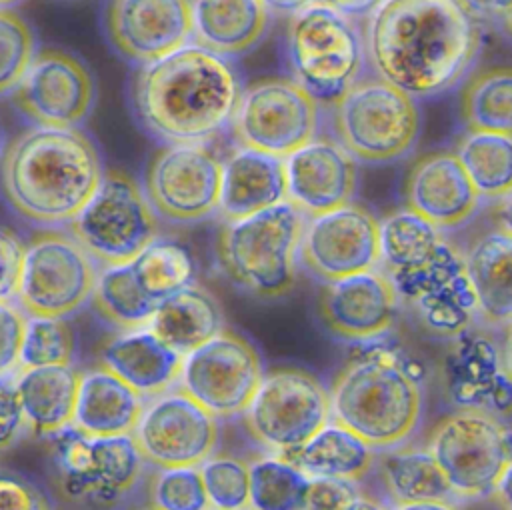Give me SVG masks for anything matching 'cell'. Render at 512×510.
Segmentation results:
<instances>
[{
  "label": "cell",
  "instance_id": "cell-24",
  "mask_svg": "<svg viewBox=\"0 0 512 510\" xmlns=\"http://www.w3.org/2000/svg\"><path fill=\"white\" fill-rule=\"evenodd\" d=\"M98 364L126 382L142 398H152L178 380L182 354L144 326L108 336L100 344Z\"/></svg>",
  "mask_w": 512,
  "mask_h": 510
},
{
  "label": "cell",
  "instance_id": "cell-41",
  "mask_svg": "<svg viewBox=\"0 0 512 510\" xmlns=\"http://www.w3.org/2000/svg\"><path fill=\"white\" fill-rule=\"evenodd\" d=\"M210 510H246L248 462L230 454L208 456L198 464Z\"/></svg>",
  "mask_w": 512,
  "mask_h": 510
},
{
  "label": "cell",
  "instance_id": "cell-31",
  "mask_svg": "<svg viewBox=\"0 0 512 510\" xmlns=\"http://www.w3.org/2000/svg\"><path fill=\"white\" fill-rule=\"evenodd\" d=\"M148 328L184 356L220 332L224 318L214 294L192 282L158 304Z\"/></svg>",
  "mask_w": 512,
  "mask_h": 510
},
{
  "label": "cell",
  "instance_id": "cell-52",
  "mask_svg": "<svg viewBox=\"0 0 512 510\" xmlns=\"http://www.w3.org/2000/svg\"><path fill=\"white\" fill-rule=\"evenodd\" d=\"M340 510H388L384 504H380L378 500L374 498H368V496H362V494H356L344 508Z\"/></svg>",
  "mask_w": 512,
  "mask_h": 510
},
{
  "label": "cell",
  "instance_id": "cell-33",
  "mask_svg": "<svg viewBox=\"0 0 512 510\" xmlns=\"http://www.w3.org/2000/svg\"><path fill=\"white\" fill-rule=\"evenodd\" d=\"M378 474L388 496L400 504L448 502L452 490L428 448L388 450L378 458Z\"/></svg>",
  "mask_w": 512,
  "mask_h": 510
},
{
  "label": "cell",
  "instance_id": "cell-13",
  "mask_svg": "<svg viewBox=\"0 0 512 510\" xmlns=\"http://www.w3.org/2000/svg\"><path fill=\"white\" fill-rule=\"evenodd\" d=\"M244 426L260 446L286 454L302 446L330 418L324 384L302 368H274L246 406Z\"/></svg>",
  "mask_w": 512,
  "mask_h": 510
},
{
  "label": "cell",
  "instance_id": "cell-28",
  "mask_svg": "<svg viewBox=\"0 0 512 510\" xmlns=\"http://www.w3.org/2000/svg\"><path fill=\"white\" fill-rule=\"evenodd\" d=\"M142 408V396L98 364L80 372L72 428L92 436L132 434Z\"/></svg>",
  "mask_w": 512,
  "mask_h": 510
},
{
  "label": "cell",
  "instance_id": "cell-6",
  "mask_svg": "<svg viewBox=\"0 0 512 510\" xmlns=\"http://www.w3.org/2000/svg\"><path fill=\"white\" fill-rule=\"evenodd\" d=\"M282 48L288 78L322 104L350 88L366 64L360 26L320 2L290 14Z\"/></svg>",
  "mask_w": 512,
  "mask_h": 510
},
{
  "label": "cell",
  "instance_id": "cell-27",
  "mask_svg": "<svg viewBox=\"0 0 512 510\" xmlns=\"http://www.w3.org/2000/svg\"><path fill=\"white\" fill-rule=\"evenodd\" d=\"M464 270L474 290L478 318L494 328H508L512 316V238L510 228H492L470 242Z\"/></svg>",
  "mask_w": 512,
  "mask_h": 510
},
{
  "label": "cell",
  "instance_id": "cell-4",
  "mask_svg": "<svg viewBox=\"0 0 512 510\" xmlns=\"http://www.w3.org/2000/svg\"><path fill=\"white\" fill-rule=\"evenodd\" d=\"M330 416L372 448H394L416 428L422 388L408 364L388 348L350 358L328 390Z\"/></svg>",
  "mask_w": 512,
  "mask_h": 510
},
{
  "label": "cell",
  "instance_id": "cell-18",
  "mask_svg": "<svg viewBox=\"0 0 512 510\" xmlns=\"http://www.w3.org/2000/svg\"><path fill=\"white\" fill-rule=\"evenodd\" d=\"M132 438L144 462L158 468L198 466L216 450L218 424L186 392L168 388L144 404Z\"/></svg>",
  "mask_w": 512,
  "mask_h": 510
},
{
  "label": "cell",
  "instance_id": "cell-46",
  "mask_svg": "<svg viewBox=\"0 0 512 510\" xmlns=\"http://www.w3.org/2000/svg\"><path fill=\"white\" fill-rule=\"evenodd\" d=\"M22 252L24 242L14 230L0 226V302H12V298H16Z\"/></svg>",
  "mask_w": 512,
  "mask_h": 510
},
{
  "label": "cell",
  "instance_id": "cell-54",
  "mask_svg": "<svg viewBox=\"0 0 512 510\" xmlns=\"http://www.w3.org/2000/svg\"><path fill=\"white\" fill-rule=\"evenodd\" d=\"M22 0H0V8H12L14 4H20Z\"/></svg>",
  "mask_w": 512,
  "mask_h": 510
},
{
  "label": "cell",
  "instance_id": "cell-25",
  "mask_svg": "<svg viewBox=\"0 0 512 510\" xmlns=\"http://www.w3.org/2000/svg\"><path fill=\"white\" fill-rule=\"evenodd\" d=\"M286 200L284 162L278 156L236 146L222 160L218 214L238 220Z\"/></svg>",
  "mask_w": 512,
  "mask_h": 510
},
{
  "label": "cell",
  "instance_id": "cell-7",
  "mask_svg": "<svg viewBox=\"0 0 512 510\" xmlns=\"http://www.w3.org/2000/svg\"><path fill=\"white\" fill-rule=\"evenodd\" d=\"M328 106L334 138L356 160L394 162L404 158L418 140L416 98L376 74L358 78Z\"/></svg>",
  "mask_w": 512,
  "mask_h": 510
},
{
  "label": "cell",
  "instance_id": "cell-53",
  "mask_svg": "<svg viewBox=\"0 0 512 510\" xmlns=\"http://www.w3.org/2000/svg\"><path fill=\"white\" fill-rule=\"evenodd\" d=\"M396 510H460L458 506L448 502H416V504H400Z\"/></svg>",
  "mask_w": 512,
  "mask_h": 510
},
{
  "label": "cell",
  "instance_id": "cell-20",
  "mask_svg": "<svg viewBox=\"0 0 512 510\" xmlns=\"http://www.w3.org/2000/svg\"><path fill=\"white\" fill-rule=\"evenodd\" d=\"M286 200L306 218L352 202L356 158L330 136H314L282 158Z\"/></svg>",
  "mask_w": 512,
  "mask_h": 510
},
{
  "label": "cell",
  "instance_id": "cell-9",
  "mask_svg": "<svg viewBox=\"0 0 512 510\" xmlns=\"http://www.w3.org/2000/svg\"><path fill=\"white\" fill-rule=\"evenodd\" d=\"M428 452L458 498L492 496L510 474V432L486 408H458L440 418L428 436Z\"/></svg>",
  "mask_w": 512,
  "mask_h": 510
},
{
  "label": "cell",
  "instance_id": "cell-1",
  "mask_svg": "<svg viewBox=\"0 0 512 510\" xmlns=\"http://www.w3.org/2000/svg\"><path fill=\"white\" fill-rule=\"evenodd\" d=\"M360 32L374 74L416 100L456 88L482 48L466 0H382Z\"/></svg>",
  "mask_w": 512,
  "mask_h": 510
},
{
  "label": "cell",
  "instance_id": "cell-45",
  "mask_svg": "<svg viewBox=\"0 0 512 510\" xmlns=\"http://www.w3.org/2000/svg\"><path fill=\"white\" fill-rule=\"evenodd\" d=\"M0 510H56L50 500L22 476L0 472Z\"/></svg>",
  "mask_w": 512,
  "mask_h": 510
},
{
  "label": "cell",
  "instance_id": "cell-30",
  "mask_svg": "<svg viewBox=\"0 0 512 510\" xmlns=\"http://www.w3.org/2000/svg\"><path fill=\"white\" fill-rule=\"evenodd\" d=\"M310 478L358 482L376 462L374 448L338 422H326L302 446L280 454Z\"/></svg>",
  "mask_w": 512,
  "mask_h": 510
},
{
  "label": "cell",
  "instance_id": "cell-23",
  "mask_svg": "<svg viewBox=\"0 0 512 510\" xmlns=\"http://www.w3.org/2000/svg\"><path fill=\"white\" fill-rule=\"evenodd\" d=\"M406 208L438 228L466 224L480 206L458 156L450 150H436L420 156L404 178Z\"/></svg>",
  "mask_w": 512,
  "mask_h": 510
},
{
  "label": "cell",
  "instance_id": "cell-5",
  "mask_svg": "<svg viewBox=\"0 0 512 510\" xmlns=\"http://www.w3.org/2000/svg\"><path fill=\"white\" fill-rule=\"evenodd\" d=\"M304 220L288 200L238 220H224L214 242L222 272L260 298L286 294L294 286Z\"/></svg>",
  "mask_w": 512,
  "mask_h": 510
},
{
  "label": "cell",
  "instance_id": "cell-26",
  "mask_svg": "<svg viewBox=\"0 0 512 510\" xmlns=\"http://www.w3.org/2000/svg\"><path fill=\"white\" fill-rule=\"evenodd\" d=\"M194 44L234 58L250 52L266 34L270 10L262 0H188Z\"/></svg>",
  "mask_w": 512,
  "mask_h": 510
},
{
  "label": "cell",
  "instance_id": "cell-10",
  "mask_svg": "<svg viewBox=\"0 0 512 510\" xmlns=\"http://www.w3.org/2000/svg\"><path fill=\"white\" fill-rule=\"evenodd\" d=\"M68 226L102 266L128 262L158 238L156 212L138 182L122 170H104L94 194Z\"/></svg>",
  "mask_w": 512,
  "mask_h": 510
},
{
  "label": "cell",
  "instance_id": "cell-40",
  "mask_svg": "<svg viewBox=\"0 0 512 510\" xmlns=\"http://www.w3.org/2000/svg\"><path fill=\"white\" fill-rule=\"evenodd\" d=\"M74 334L64 318L26 316L20 342V368L72 364Z\"/></svg>",
  "mask_w": 512,
  "mask_h": 510
},
{
  "label": "cell",
  "instance_id": "cell-11",
  "mask_svg": "<svg viewBox=\"0 0 512 510\" xmlns=\"http://www.w3.org/2000/svg\"><path fill=\"white\" fill-rule=\"evenodd\" d=\"M96 262L72 234L42 230L22 252L18 306L26 316L66 318L92 296Z\"/></svg>",
  "mask_w": 512,
  "mask_h": 510
},
{
  "label": "cell",
  "instance_id": "cell-19",
  "mask_svg": "<svg viewBox=\"0 0 512 510\" xmlns=\"http://www.w3.org/2000/svg\"><path fill=\"white\" fill-rule=\"evenodd\" d=\"M298 254L320 280L372 270L380 262L376 216L354 202L304 220Z\"/></svg>",
  "mask_w": 512,
  "mask_h": 510
},
{
  "label": "cell",
  "instance_id": "cell-42",
  "mask_svg": "<svg viewBox=\"0 0 512 510\" xmlns=\"http://www.w3.org/2000/svg\"><path fill=\"white\" fill-rule=\"evenodd\" d=\"M36 54V36L30 24L12 8H0V96L20 82Z\"/></svg>",
  "mask_w": 512,
  "mask_h": 510
},
{
  "label": "cell",
  "instance_id": "cell-34",
  "mask_svg": "<svg viewBox=\"0 0 512 510\" xmlns=\"http://www.w3.org/2000/svg\"><path fill=\"white\" fill-rule=\"evenodd\" d=\"M454 154L480 198L502 200L512 188V134L470 132L458 138Z\"/></svg>",
  "mask_w": 512,
  "mask_h": 510
},
{
  "label": "cell",
  "instance_id": "cell-16",
  "mask_svg": "<svg viewBox=\"0 0 512 510\" xmlns=\"http://www.w3.org/2000/svg\"><path fill=\"white\" fill-rule=\"evenodd\" d=\"M222 160L208 142L166 144L144 172V194L170 222H198L218 208Z\"/></svg>",
  "mask_w": 512,
  "mask_h": 510
},
{
  "label": "cell",
  "instance_id": "cell-15",
  "mask_svg": "<svg viewBox=\"0 0 512 510\" xmlns=\"http://www.w3.org/2000/svg\"><path fill=\"white\" fill-rule=\"evenodd\" d=\"M262 374V360L254 344L224 326L182 356L178 382L180 390L214 418H230L246 410Z\"/></svg>",
  "mask_w": 512,
  "mask_h": 510
},
{
  "label": "cell",
  "instance_id": "cell-17",
  "mask_svg": "<svg viewBox=\"0 0 512 510\" xmlns=\"http://www.w3.org/2000/svg\"><path fill=\"white\" fill-rule=\"evenodd\" d=\"M12 102L30 122L50 128H78L92 112L96 82L88 66L60 48L34 54Z\"/></svg>",
  "mask_w": 512,
  "mask_h": 510
},
{
  "label": "cell",
  "instance_id": "cell-14",
  "mask_svg": "<svg viewBox=\"0 0 512 510\" xmlns=\"http://www.w3.org/2000/svg\"><path fill=\"white\" fill-rule=\"evenodd\" d=\"M396 300L420 330L438 338H456L478 318L474 290L464 270L462 252L446 238L436 254L414 270H386Z\"/></svg>",
  "mask_w": 512,
  "mask_h": 510
},
{
  "label": "cell",
  "instance_id": "cell-37",
  "mask_svg": "<svg viewBox=\"0 0 512 510\" xmlns=\"http://www.w3.org/2000/svg\"><path fill=\"white\" fill-rule=\"evenodd\" d=\"M128 266L148 300L156 306L172 292L194 282L196 264L190 250L168 238H154Z\"/></svg>",
  "mask_w": 512,
  "mask_h": 510
},
{
  "label": "cell",
  "instance_id": "cell-43",
  "mask_svg": "<svg viewBox=\"0 0 512 510\" xmlns=\"http://www.w3.org/2000/svg\"><path fill=\"white\" fill-rule=\"evenodd\" d=\"M148 492L156 510H210L198 466L158 468Z\"/></svg>",
  "mask_w": 512,
  "mask_h": 510
},
{
  "label": "cell",
  "instance_id": "cell-51",
  "mask_svg": "<svg viewBox=\"0 0 512 510\" xmlns=\"http://www.w3.org/2000/svg\"><path fill=\"white\" fill-rule=\"evenodd\" d=\"M264 6L276 14H294L310 4H314L316 0H262Z\"/></svg>",
  "mask_w": 512,
  "mask_h": 510
},
{
  "label": "cell",
  "instance_id": "cell-29",
  "mask_svg": "<svg viewBox=\"0 0 512 510\" xmlns=\"http://www.w3.org/2000/svg\"><path fill=\"white\" fill-rule=\"evenodd\" d=\"M80 372L72 364L22 368L12 382L26 428L54 436L72 426Z\"/></svg>",
  "mask_w": 512,
  "mask_h": 510
},
{
  "label": "cell",
  "instance_id": "cell-32",
  "mask_svg": "<svg viewBox=\"0 0 512 510\" xmlns=\"http://www.w3.org/2000/svg\"><path fill=\"white\" fill-rule=\"evenodd\" d=\"M446 358V390L458 408H486L502 372L500 346L480 332H462Z\"/></svg>",
  "mask_w": 512,
  "mask_h": 510
},
{
  "label": "cell",
  "instance_id": "cell-50",
  "mask_svg": "<svg viewBox=\"0 0 512 510\" xmlns=\"http://www.w3.org/2000/svg\"><path fill=\"white\" fill-rule=\"evenodd\" d=\"M320 4H326L350 18H358V16H366L370 14L382 0H316Z\"/></svg>",
  "mask_w": 512,
  "mask_h": 510
},
{
  "label": "cell",
  "instance_id": "cell-22",
  "mask_svg": "<svg viewBox=\"0 0 512 510\" xmlns=\"http://www.w3.org/2000/svg\"><path fill=\"white\" fill-rule=\"evenodd\" d=\"M318 310L334 336L372 340L390 330L398 300L386 272L372 268L326 282Z\"/></svg>",
  "mask_w": 512,
  "mask_h": 510
},
{
  "label": "cell",
  "instance_id": "cell-47",
  "mask_svg": "<svg viewBox=\"0 0 512 510\" xmlns=\"http://www.w3.org/2000/svg\"><path fill=\"white\" fill-rule=\"evenodd\" d=\"M358 492L354 482L332 480V478H310L304 510H340Z\"/></svg>",
  "mask_w": 512,
  "mask_h": 510
},
{
  "label": "cell",
  "instance_id": "cell-21",
  "mask_svg": "<svg viewBox=\"0 0 512 510\" xmlns=\"http://www.w3.org/2000/svg\"><path fill=\"white\" fill-rule=\"evenodd\" d=\"M104 26L114 50L130 62L162 58L192 36L188 0H108Z\"/></svg>",
  "mask_w": 512,
  "mask_h": 510
},
{
  "label": "cell",
  "instance_id": "cell-8",
  "mask_svg": "<svg viewBox=\"0 0 512 510\" xmlns=\"http://www.w3.org/2000/svg\"><path fill=\"white\" fill-rule=\"evenodd\" d=\"M142 470L132 434L92 436L68 426L52 436L50 478L66 502L112 506L136 486Z\"/></svg>",
  "mask_w": 512,
  "mask_h": 510
},
{
  "label": "cell",
  "instance_id": "cell-49",
  "mask_svg": "<svg viewBox=\"0 0 512 510\" xmlns=\"http://www.w3.org/2000/svg\"><path fill=\"white\" fill-rule=\"evenodd\" d=\"M466 4L480 22H490L498 28L504 26V32L508 34L512 0H466Z\"/></svg>",
  "mask_w": 512,
  "mask_h": 510
},
{
  "label": "cell",
  "instance_id": "cell-3",
  "mask_svg": "<svg viewBox=\"0 0 512 510\" xmlns=\"http://www.w3.org/2000/svg\"><path fill=\"white\" fill-rule=\"evenodd\" d=\"M102 174L100 152L88 134L34 124L0 156V194L28 222L66 224L94 194Z\"/></svg>",
  "mask_w": 512,
  "mask_h": 510
},
{
  "label": "cell",
  "instance_id": "cell-39",
  "mask_svg": "<svg viewBox=\"0 0 512 510\" xmlns=\"http://www.w3.org/2000/svg\"><path fill=\"white\" fill-rule=\"evenodd\" d=\"M310 476L284 456H264L248 464L246 510H304Z\"/></svg>",
  "mask_w": 512,
  "mask_h": 510
},
{
  "label": "cell",
  "instance_id": "cell-38",
  "mask_svg": "<svg viewBox=\"0 0 512 510\" xmlns=\"http://www.w3.org/2000/svg\"><path fill=\"white\" fill-rule=\"evenodd\" d=\"M90 298L98 316L122 330L148 326L158 308L140 290L128 262L104 266Z\"/></svg>",
  "mask_w": 512,
  "mask_h": 510
},
{
  "label": "cell",
  "instance_id": "cell-36",
  "mask_svg": "<svg viewBox=\"0 0 512 510\" xmlns=\"http://www.w3.org/2000/svg\"><path fill=\"white\" fill-rule=\"evenodd\" d=\"M438 226L416 212L398 208L378 222L380 262L386 270H414L424 266L442 242Z\"/></svg>",
  "mask_w": 512,
  "mask_h": 510
},
{
  "label": "cell",
  "instance_id": "cell-35",
  "mask_svg": "<svg viewBox=\"0 0 512 510\" xmlns=\"http://www.w3.org/2000/svg\"><path fill=\"white\" fill-rule=\"evenodd\" d=\"M460 118L470 132L512 134V72L508 66L478 70L460 92Z\"/></svg>",
  "mask_w": 512,
  "mask_h": 510
},
{
  "label": "cell",
  "instance_id": "cell-55",
  "mask_svg": "<svg viewBox=\"0 0 512 510\" xmlns=\"http://www.w3.org/2000/svg\"><path fill=\"white\" fill-rule=\"evenodd\" d=\"M142 510H156V508H152V506H148V508H142Z\"/></svg>",
  "mask_w": 512,
  "mask_h": 510
},
{
  "label": "cell",
  "instance_id": "cell-44",
  "mask_svg": "<svg viewBox=\"0 0 512 510\" xmlns=\"http://www.w3.org/2000/svg\"><path fill=\"white\" fill-rule=\"evenodd\" d=\"M26 314L12 302H0V378L18 368Z\"/></svg>",
  "mask_w": 512,
  "mask_h": 510
},
{
  "label": "cell",
  "instance_id": "cell-12",
  "mask_svg": "<svg viewBox=\"0 0 512 510\" xmlns=\"http://www.w3.org/2000/svg\"><path fill=\"white\" fill-rule=\"evenodd\" d=\"M228 128L238 146L284 158L316 136L320 102L292 78H262L240 90Z\"/></svg>",
  "mask_w": 512,
  "mask_h": 510
},
{
  "label": "cell",
  "instance_id": "cell-48",
  "mask_svg": "<svg viewBox=\"0 0 512 510\" xmlns=\"http://www.w3.org/2000/svg\"><path fill=\"white\" fill-rule=\"evenodd\" d=\"M22 430H26V424L16 390L0 378V450L10 448Z\"/></svg>",
  "mask_w": 512,
  "mask_h": 510
},
{
  "label": "cell",
  "instance_id": "cell-2",
  "mask_svg": "<svg viewBox=\"0 0 512 510\" xmlns=\"http://www.w3.org/2000/svg\"><path fill=\"white\" fill-rule=\"evenodd\" d=\"M240 90L230 58L192 42L140 64L130 102L150 136L166 144L210 142L228 126Z\"/></svg>",
  "mask_w": 512,
  "mask_h": 510
},
{
  "label": "cell",
  "instance_id": "cell-56",
  "mask_svg": "<svg viewBox=\"0 0 512 510\" xmlns=\"http://www.w3.org/2000/svg\"><path fill=\"white\" fill-rule=\"evenodd\" d=\"M0 148H2V132H0Z\"/></svg>",
  "mask_w": 512,
  "mask_h": 510
}]
</instances>
